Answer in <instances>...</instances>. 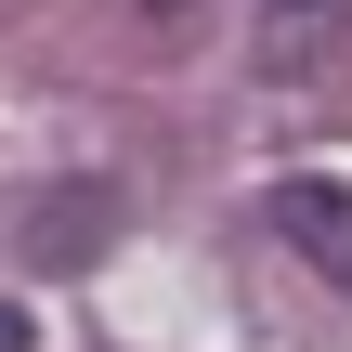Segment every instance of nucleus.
Returning a JSON list of instances; mask_svg holds the SVG:
<instances>
[{"label": "nucleus", "instance_id": "1", "mask_svg": "<svg viewBox=\"0 0 352 352\" xmlns=\"http://www.w3.org/2000/svg\"><path fill=\"white\" fill-rule=\"evenodd\" d=\"M118 222H131V196H118L104 170H65V183H39V196H13V261H26V274H91V261L118 248Z\"/></svg>", "mask_w": 352, "mask_h": 352}, {"label": "nucleus", "instance_id": "2", "mask_svg": "<svg viewBox=\"0 0 352 352\" xmlns=\"http://www.w3.org/2000/svg\"><path fill=\"white\" fill-rule=\"evenodd\" d=\"M261 222H274V235H287V248H300V261H314V274L352 300V183H314V170H287V183L261 196Z\"/></svg>", "mask_w": 352, "mask_h": 352}, {"label": "nucleus", "instance_id": "3", "mask_svg": "<svg viewBox=\"0 0 352 352\" xmlns=\"http://www.w3.org/2000/svg\"><path fill=\"white\" fill-rule=\"evenodd\" d=\"M340 13H352V0H261V52H274V65H300Z\"/></svg>", "mask_w": 352, "mask_h": 352}, {"label": "nucleus", "instance_id": "4", "mask_svg": "<svg viewBox=\"0 0 352 352\" xmlns=\"http://www.w3.org/2000/svg\"><path fill=\"white\" fill-rule=\"evenodd\" d=\"M39 340V314H26V300H0V352H26Z\"/></svg>", "mask_w": 352, "mask_h": 352}, {"label": "nucleus", "instance_id": "5", "mask_svg": "<svg viewBox=\"0 0 352 352\" xmlns=\"http://www.w3.org/2000/svg\"><path fill=\"white\" fill-rule=\"evenodd\" d=\"M144 13H157V26H170V39H183V26H196V13H209V0H144Z\"/></svg>", "mask_w": 352, "mask_h": 352}]
</instances>
